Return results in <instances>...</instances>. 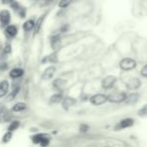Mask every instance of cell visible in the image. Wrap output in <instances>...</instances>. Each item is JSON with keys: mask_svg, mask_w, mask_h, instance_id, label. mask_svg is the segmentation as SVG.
I'll list each match as a JSON object with an SVG mask.
<instances>
[{"mask_svg": "<svg viewBox=\"0 0 147 147\" xmlns=\"http://www.w3.org/2000/svg\"><path fill=\"white\" fill-rule=\"evenodd\" d=\"M137 66V63L134 61L131 57H125V59H121L119 63V67L121 70L123 71H131V70H134Z\"/></svg>", "mask_w": 147, "mask_h": 147, "instance_id": "6da1fadb", "label": "cell"}, {"mask_svg": "<svg viewBox=\"0 0 147 147\" xmlns=\"http://www.w3.org/2000/svg\"><path fill=\"white\" fill-rule=\"evenodd\" d=\"M117 82V78L113 75H109V76L105 77L104 79L101 82V86L105 90H109V89H112L113 86L115 85V83Z\"/></svg>", "mask_w": 147, "mask_h": 147, "instance_id": "7a4b0ae2", "label": "cell"}, {"mask_svg": "<svg viewBox=\"0 0 147 147\" xmlns=\"http://www.w3.org/2000/svg\"><path fill=\"white\" fill-rule=\"evenodd\" d=\"M126 98V94L124 92L118 93H111L107 96V101L111 103H121L124 102Z\"/></svg>", "mask_w": 147, "mask_h": 147, "instance_id": "3957f363", "label": "cell"}, {"mask_svg": "<svg viewBox=\"0 0 147 147\" xmlns=\"http://www.w3.org/2000/svg\"><path fill=\"white\" fill-rule=\"evenodd\" d=\"M11 20V14L10 11L7 9H2L0 11V25L1 27H5L10 23Z\"/></svg>", "mask_w": 147, "mask_h": 147, "instance_id": "277c9868", "label": "cell"}, {"mask_svg": "<svg viewBox=\"0 0 147 147\" xmlns=\"http://www.w3.org/2000/svg\"><path fill=\"white\" fill-rule=\"evenodd\" d=\"M90 102L92 105L99 106V105H102V104H104L105 102H107V96L104 94H96L91 97Z\"/></svg>", "mask_w": 147, "mask_h": 147, "instance_id": "5b68a950", "label": "cell"}, {"mask_svg": "<svg viewBox=\"0 0 147 147\" xmlns=\"http://www.w3.org/2000/svg\"><path fill=\"white\" fill-rule=\"evenodd\" d=\"M141 87V81L138 78H131L126 83V88L130 91H135Z\"/></svg>", "mask_w": 147, "mask_h": 147, "instance_id": "8992f818", "label": "cell"}, {"mask_svg": "<svg viewBox=\"0 0 147 147\" xmlns=\"http://www.w3.org/2000/svg\"><path fill=\"white\" fill-rule=\"evenodd\" d=\"M134 125V120L132 118H125V119L121 120L118 124V127L116 126L115 129H125V128L132 127Z\"/></svg>", "mask_w": 147, "mask_h": 147, "instance_id": "52a82bcc", "label": "cell"}, {"mask_svg": "<svg viewBox=\"0 0 147 147\" xmlns=\"http://www.w3.org/2000/svg\"><path fill=\"white\" fill-rule=\"evenodd\" d=\"M55 72H56V68H55L54 66H50V67L46 68L45 71L43 72V74H42V80L47 81V80L52 79L55 74Z\"/></svg>", "mask_w": 147, "mask_h": 147, "instance_id": "ba28073f", "label": "cell"}, {"mask_svg": "<svg viewBox=\"0 0 147 147\" xmlns=\"http://www.w3.org/2000/svg\"><path fill=\"white\" fill-rule=\"evenodd\" d=\"M17 32H18V28L14 24H8L7 26H5V34L7 36L14 37L17 34Z\"/></svg>", "mask_w": 147, "mask_h": 147, "instance_id": "9c48e42d", "label": "cell"}, {"mask_svg": "<svg viewBox=\"0 0 147 147\" xmlns=\"http://www.w3.org/2000/svg\"><path fill=\"white\" fill-rule=\"evenodd\" d=\"M62 107L64 109H69L70 107H72L74 104L76 103V100L74 98H71V97H65V98L62 99Z\"/></svg>", "mask_w": 147, "mask_h": 147, "instance_id": "30bf717a", "label": "cell"}, {"mask_svg": "<svg viewBox=\"0 0 147 147\" xmlns=\"http://www.w3.org/2000/svg\"><path fill=\"white\" fill-rule=\"evenodd\" d=\"M9 90V83L8 81H1L0 82V98L4 97Z\"/></svg>", "mask_w": 147, "mask_h": 147, "instance_id": "8fae6325", "label": "cell"}, {"mask_svg": "<svg viewBox=\"0 0 147 147\" xmlns=\"http://www.w3.org/2000/svg\"><path fill=\"white\" fill-rule=\"evenodd\" d=\"M138 99H139V95L137 93H132L130 95H126V98L124 102L126 104H135L138 101Z\"/></svg>", "mask_w": 147, "mask_h": 147, "instance_id": "7c38bea8", "label": "cell"}, {"mask_svg": "<svg viewBox=\"0 0 147 147\" xmlns=\"http://www.w3.org/2000/svg\"><path fill=\"white\" fill-rule=\"evenodd\" d=\"M24 74V71L20 68H15V69H12L9 73V76L11 79H18L20 77H22Z\"/></svg>", "mask_w": 147, "mask_h": 147, "instance_id": "4fadbf2b", "label": "cell"}, {"mask_svg": "<svg viewBox=\"0 0 147 147\" xmlns=\"http://www.w3.org/2000/svg\"><path fill=\"white\" fill-rule=\"evenodd\" d=\"M34 25H35V22L33 21L32 19H28L26 20L25 22L23 23V30L26 32H29L31 30H33V28H34Z\"/></svg>", "mask_w": 147, "mask_h": 147, "instance_id": "5bb4252c", "label": "cell"}, {"mask_svg": "<svg viewBox=\"0 0 147 147\" xmlns=\"http://www.w3.org/2000/svg\"><path fill=\"white\" fill-rule=\"evenodd\" d=\"M66 83L67 82L65 80H63V79H56V80L53 81V87L58 89V90H61L66 86Z\"/></svg>", "mask_w": 147, "mask_h": 147, "instance_id": "9a60e30c", "label": "cell"}, {"mask_svg": "<svg viewBox=\"0 0 147 147\" xmlns=\"http://www.w3.org/2000/svg\"><path fill=\"white\" fill-rule=\"evenodd\" d=\"M26 108H27V105H26L25 103L18 102L12 107V111L13 112H22V111L26 110Z\"/></svg>", "mask_w": 147, "mask_h": 147, "instance_id": "2e32d148", "label": "cell"}, {"mask_svg": "<svg viewBox=\"0 0 147 147\" xmlns=\"http://www.w3.org/2000/svg\"><path fill=\"white\" fill-rule=\"evenodd\" d=\"M46 16V13L45 14H43L42 16H40V17L38 18V20H37V22L35 23V25H34V32L35 34H37V32L39 31V29H40V27H41V25H42V22H43V20H44V17Z\"/></svg>", "mask_w": 147, "mask_h": 147, "instance_id": "e0dca14e", "label": "cell"}, {"mask_svg": "<svg viewBox=\"0 0 147 147\" xmlns=\"http://www.w3.org/2000/svg\"><path fill=\"white\" fill-rule=\"evenodd\" d=\"M62 99H63V96H62V94H54L53 96L50 97V103H52V104H57V103H60L62 101Z\"/></svg>", "mask_w": 147, "mask_h": 147, "instance_id": "ac0fdd59", "label": "cell"}, {"mask_svg": "<svg viewBox=\"0 0 147 147\" xmlns=\"http://www.w3.org/2000/svg\"><path fill=\"white\" fill-rule=\"evenodd\" d=\"M47 62H50V63H55V62H57V55L55 53H51L50 55H48V57H45L44 59H42V63L45 64L47 63Z\"/></svg>", "mask_w": 147, "mask_h": 147, "instance_id": "d6986e66", "label": "cell"}, {"mask_svg": "<svg viewBox=\"0 0 147 147\" xmlns=\"http://www.w3.org/2000/svg\"><path fill=\"white\" fill-rule=\"evenodd\" d=\"M20 91V87H15V88L13 89V90L11 91V93H10L9 95H8V101H12L15 99V97L17 96V94L19 93Z\"/></svg>", "mask_w": 147, "mask_h": 147, "instance_id": "ffe728a7", "label": "cell"}, {"mask_svg": "<svg viewBox=\"0 0 147 147\" xmlns=\"http://www.w3.org/2000/svg\"><path fill=\"white\" fill-rule=\"evenodd\" d=\"M19 126H20L19 121H12L9 124V126H8V131H11V132L15 131V130H17L19 128Z\"/></svg>", "mask_w": 147, "mask_h": 147, "instance_id": "44dd1931", "label": "cell"}, {"mask_svg": "<svg viewBox=\"0 0 147 147\" xmlns=\"http://www.w3.org/2000/svg\"><path fill=\"white\" fill-rule=\"evenodd\" d=\"M60 44V37L59 36H56L51 38V46L53 49H56L58 47V45Z\"/></svg>", "mask_w": 147, "mask_h": 147, "instance_id": "7402d4cb", "label": "cell"}, {"mask_svg": "<svg viewBox=\"0 0 147 147\" xmlns=\"http://www.w3.org/2000/svg\"><path fill=\"white\" fill-rule=\"evenodd\" d=\"M12 138V132L11 131H7L2 137V143H8V142L11 140Z\"/></svg>", "mask_w": 147, "mask_h": 147, "instance_id": "603a6c76", "label": "cell"}, {"mask_svg": "<svg viewBox=\"0 0 147 147\" xmlns=\"http://www.w3.org/2000/svg\"><path fill=\"white\" fill-rule=\"evenodd\" d=\"M44 136H45V134H41V133L36 134V135H34L32 137V142L34 144H39V142L41 141V139H42Z\"/></svg>", "mask_w": 147, "mask_h": 147, "instance_id": "cb8c5ba5", "label": "cell"}, {"mask_svg": "<svg viewBox=\"0 0 147 147\" xmlns=\"http://www.w3.org/2000/svg\"><path fill=\"white\" fill-rule=\"evenodd\" d=\"M72 1H73V0H60L58 6L60 8H66L67 6H69L70 4H71Z\"/></svg>", "mask_w": 147, "mask_h": 147, "instance_id": "d4e9b609", "label": "cell"}, {"mask_svg": "<svg viewBox=\"0 0 147 147\" xmlns=\"http://www.w3.org/2000/svg\"><path fill=\"white\" fill-rule=\"evenodd\" d=\"M137 114H138V116H140V117H146L147 116V104L144 105L140 110H138Z\"/></svg>", "mask_w": 147, "mask_h": 147, "instance_id": "484cf974", "label": "cell"}, {"mask_svg": "<svg viewBox=\"0 0 147 147\" xmlns=\"http://www.w3.org/2000/svg\"><path fill=\"white\" fill-rule=\"evenodd\" d=\"M49 143H50V140H49V138L46 137V135H45L44 137L41 139V141L39 142V144H40V145L42 146V147H45V146L49 145Z\"/></svg>", "mask_w": 147, "mask_h": 147, "instance_id": "4316f807", "label": "cell"}, {"mask_svg": "<svg viewBox=\"0 0 147 147\" xmlns=\"http://www.w3.org/2000/svg\"><path fill=\"white\" fill-rule=\"evenodd\" d=\"M11 49H12L11 44H9V43H7V44L5 45V47H4V49H3V51H4V53H6V55H8V53H11Z\"/></svg>", "mask_w": 147, "mask_h": 147, "instance_id": "83f0119b", "label": "cell"}, {"mask_svg": "<svg viewBox=\"0 0 147 147\" xmlns=\"http://www.w3.org/2000/svg\"><path fill=\"white\" fill-rule=\"evenodd\" d=\"M89 129L88 125H85V124H81L79 127V131L82 132V133H84V132H87Z\"/></svg>", "mask_w": 147, "mask_h": 147, "instance_id": "f1b7e54d", "label": "cell"}, {"mask_svg": "<svg viewBox=\"0 0 147 147\" xmlns=\"http://www.w3.org/2000/svg\"><path fill=\"white\" fill-rule=\"evenodd\" d=\"M140 74H141L142 77H144V78H147V65H145L143 68H142L141 71H140Z\"/></svg>", "mask_w": 147, "mask_h": 147, "instance_id": "f546056e", "label": "cell"}, {"mask_svg": "<svg viewBox=\"0 0 147 147\" xmlns=\"http://www.w3.org/2000/svg\"><path fill=\"white\" fill-rule=\"evenodd\" d=\"M7 67L8 65L6 63H3L0 65V71H5V70H7Z\"/></svg>", "mask_w": 147, "mask_h": 147, "instance_id": "4dcf8cb0", "label": "cell"}, {"mask_svg": "<svg viewBox=\"0 0 147 147\" xmlns=\"http://www.w3.org/2000/svg\"><path fill=\"white\" fill-rule=\"evenodd\" d=\"M13 1L14 0H2V2H3L4 4H11Z\"/></svg>", "mask_w": 147, "mask_h": 147, "instance_id": "1f68e13d", "label": "cell"}, {"mask_svg": "<svg viewBox=\"0 0 147 147\" xmlns=\"http://www.w3.org/2000/svg\"><path fill=\"white\" fill-rule=\"evenodd\" d=\"M0 121H1V117H0Z\"/></svg>", "mask_w": 147, "mask_h": 147, "instance_id": "d6a6232c", "label": "cell"}]
</instances>
